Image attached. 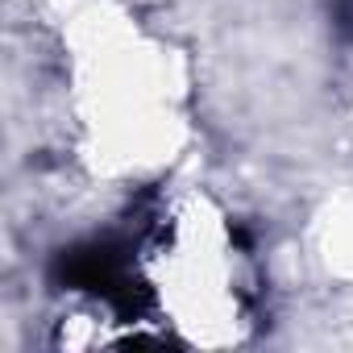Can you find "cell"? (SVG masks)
Returning a JSON list of instances; mask_svg holds the SVG:
<instances>
[{
    "label": "cell",
    "mask_w": 353,
    "mask_h": 353,
    "mask_svg": "<svg viewBox=\"0 0 353 353\" xmlns=\"http://www.w3.org/2000/svg\"><path fill=\"white\" fill-rule=\"evenodd\" d=\"M320 254L332 270L353 274V200L332 204V212L320 221Z\"/></svg>",
    "instance_id": "6da1fadb"
}]
</instances>
